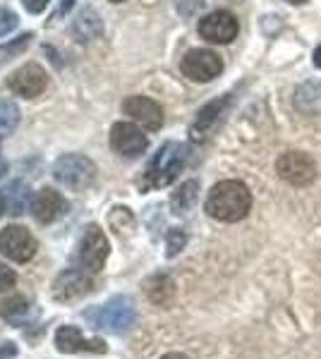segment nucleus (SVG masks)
I'll return each instance as SVG.
<instances>
[{
    "mask_svg": "<svg viewBox=\"0 0 321 359\" xmlns=\"http://www.w3.org/2000/svg\"><path fill=\"white\" fill-rule=\"evenodd\" d=\"M249 208H252V194L240 180H223V182L214 184V189L207 196V204H204V211L221 223L242 221Z\"/></svg>",
    "mask_w": 321,
    "mask_h": 359,
    "instance_id": "nucleus-1",
    "label": "nucleus"
},
{
    "mask_svg": "<svg viewBox=\"0 0 321 359\" xmlns=\"http://www.w3.org/2000/svg\"><path fill=\"white\" fill-rule=\"evenodd\" d=\"M190 149L180 142H166L159 151L154 154V158L149 161L144 177L139 182V187L147 192V189H161L175 182V177L180 175V170L188 163Z\"/></svg>",
    "mask_w": 321,
    "mask_h": 359,
    "instance_id": "nucleus-2",
    "label": "nucleus"
},
{
    "mask_svg": "<svg viewBox=\"0 0 321 359\" xmlns=\"http://www.w3.org/2000/svg\"><path fill=\"white\" fill-rule=\"evenodd\" d=\"M84 318L91 323V328H101L108 333H127L137 321V309H134L130 297L118 294V297L108 299L106 304L86 309Z\"/></svg>",
    "mask_w": 321,
    "mask_h": 359,
    "instance_id": "nucleus-3",
    "label": "nucleus"
},
{
    "mask_svg": "<svg viewBox=\"0 0 321 359\" xmlns=\"http://www.w3.org/2000/svg\"><path fill=\"white\" fill-rule=\"evenodd\" d=\"M53 177L60 184H65L72 192H81L86 189L96 177V165L91 163L86 156L79 154H65L55 161L53 165Z\"/></svg>",
    "mask_w": 321,
    "mask_h": 359,
    "instance_id": "nucleus-4",
    "label": "nucleus"
},
{
    "mask_svg": "<svg viewBox=\"0 0 321 359\" xmlns=\"http://www.w3.org/2000/svg\"><path fill=\"white\" fill-rule=\"evenodd\" d=\"M180 69H183V74L190 82L207 84L223 72V60H221L218 53H214L209 48H195L190 53H185Z\"/></svg>",
    "mask_w": 321,
    "mask_h": 359,
    "instance_id": "nucleus-5",
    "label": "nucleus"
},
{
    "mask_svg": "<svg viewBox=\"0 0 321 359\" xmlns=\"http://www.w3.org/2000/svg\"><path fill=\"white\" fill-rule=\"evenodd\" d=\"M108 252H110V245H108V237L103 235V230L98 228V225H89L79 240L77 257H79L81 269L89 271V273H98V271L103 269V264H106Z\"/></svg>",
    "mask_w": 321,
    "mask_h": 359,
    "instance_id": "nucleus-6",
    "label": "nucleus"
},
{
    "mask_svg": "<svg viewBox=\"0 0 321 359\" xmlns=\"http://www.w3.org/2000/svg\"><path fill=\"white\" fill-rule=\"evenodd\" d=\"M276 170L285 182L295 184V187H307L317 177V163L305 151H285L276 161Z\"/></svg>",
    "mask_w": 321,
    "mask_h": 359,
    "instance_id": "nucleus-7",
    "label": "nucleus"
},
{
    "mask_svg": "<svg viewBox=\"0 0 321 359\" xmlns=\"http://www.w3.org/2000/svg\"><path fill=\"white\" fill-rule=\"evenodd\" d=\"M197 29H199V36L204 41L216 43V46H225L237 39L240 25H237V20L232 13H228V10H216V13L202 17Z\"/></svg>",
    "mask_w": 321,
    "mask_h": 359,
    "instance_id": "nucleus-8",
    "label": "nucleus"
},
{
    "mask_svg": "<svg viewBox=\"0 0 321 359\" xmlns=\"http://www.w3.org/2000/svg\"><path fill=\"white\" fill-rule=\"evenodd\" d=\"M37 240L22 225H8V228L0 233V254L17 264H27L29 259L37 254Z\"/></svg>",
    "mask_w": 321,
    "mask_h": 359,
    "instance_id": "nucleus-9",
    "label": "nucleus"
},
{
    "mask_svg": "<svg viewBox=\"0 0 321 359\" xmlns=\"http://www.w3.org/2000/svg\"><path fill=\"white\" fill-rule=\"evenodd\" d=\"M110 147H113V151L125 156V158H137V156L147 151L149 139L137 125L115 123L113 130H110Z\"/></svg>",
    "mask_w": 321,
    "mask_h": 359,
    "instance_id": "nucleus-10",
    "label": "nucleus"
},
{
    "mask_svg": "<svg viewBox=\"0 0 321 359\" xmlns=\"http://www.w3.org/2000/svg\"><path fill=\"white\" fill-rule=\"evenodd\" d=\"M8 86L13 94L22 96V98H37L44 94L46 86H48V77H46L44 67L29 62V65L20 67L17 72L10 74Z\"/></svg>",
    "mask_w": 321,
    "mask_h": 359,
    "instance_id": "nucleus-11",
    "label": "nucleus"
},
{
    "mask_svg": "<svg viewBox=\"0 0 321 359\" xmlns=\"http://www.w3.org/2000/svg\"><path fill=\"white\" fill-rule=\"evenodd\" d=\"M91 287H94V280L89 278V273H84L81 269H67L55 278L53 297L58 302H74V299L89 294Z\"/></svg>",
    "mask_w": 321,
    "mask_h": 359,
    "instance_id": "nucleus-12",
    "label": "nucleus"
},
{
    "mask_svg": "<svg viewBox=\"0 0 321 359\" xmlns=\"http://www.w3.org/2000/svg\"><path fill=\"white\" fill-rule=\"evenodd\" d=\"M55 347L65 355H77V352H96L103 355L108 350L106 343L98 338H84L77 326H60L55 333Z\"/></svg>",
    "mask_w": 321,
    "mask_h": 359,
    "instance_id": "nucleus-13",
    "label": "nucleus"
},
{
    "mask_svg": "<svg viewBox=\"0 0 321 359\" xmlns=\"http://www.w3.org/2000/svg\"><path fill=\"white\" fill-rule=\"evenodd\" d=\"M122 111H125V115H130L134 123H139V125L147 127V130H151V132L161 130V125H163L161 106L156 101H151V98H147V96L125 98V103H122Z\"/></svg>",
    "mask_w": 321,
    "mask_h": 359,
    "instance_id": "nucleus-14",
    "label": "nucleus"
},
{
    "mask_svg": "<svg viewBox=\"0 0 321 359\" xmlns=\"http://www.w3.org/2000/svg\"><path fill=\"white\" fill-rule=\"evenodd\" d=\"M29 208H32V216L37 218L39 223H53L67 211V201L63 199L60 192H55V189H51V187H44L34 194Z\"/></svg>",
    "mask_w": 321,
    "mask_h": 359,
    "instance_id": "nucleus-15",
    "label": "nucleus"
},
{
    "mask_svg": "<svg viewBox=\"0 0 321 359\" xmlns=\"http://www.w3.org/2000/svg\"><path fill=\"white\" fill-rule=\"evenodd\" d=\"M293 106L297 113L307 115V118H317V115H321V82H317V79L302 82L295 89Z\"/></svg>",
    "mask_w": 321,
    "mask_h": 359,
    "instance_id": "nucleus-16",
    "label": "nucleus"
},
{
    "mask_svg": "<svg viewBox=\"0 0 321 359\" xmlns=\"http://www.w3.org/2000/svg\"><path fill=\"white\" fill-rule=\"evenodd\" d=\"M228 101H230L228 96L225 98H216V101L207 103V106H204L202 111L197 113L195 125L190 127V135H192V139H195V142H202V139L214 130V125L218 123L221 115H223V111H225Z\"/></svg>",
    "mask_w": 321,
    "mask_h": 359,
    "instance_id": "nucleus-17",
    "label": "nucleus"
},
{
    "mask_svg": "<svg viewBox=\"0 0 321 359\" xmlns=\"http://www.w3.org/2000/svg\"><path fill=\"white\" fill-rule=\"evenodd\" d=\"M37 314H39L37 306H32V302H29L27 297H20V294H15V297L0 302V316L17 328L29 326V323L37 318Z\"/></svg>",
    "mask_w": 321,
    "mask_h": 359,
    "instance_id": "nucleus-18",
    "label": "nucleus"
},
{
    "mask_svg": "<svg viewBox=\"0 0 321 359\" xmlns=\"http://www.w3.org/2000/svg\"><path fill=\"white\" fill-rule=\"evenodd\" d=\"M197 196H199V182L197 180H188L185 184H180V189L171 196V206L175 213H185L195 206Z\"/></svg>",
    "mask_w": 321,
    "mask_h": 359,
    "instance_id": "nucleus-19",
    "label": "nucleus"
},
{
    "mask_svg": "<svg viewBox=\"0 0 321 359\" xmlns=\"http://www.w3.org/2000/svg\"><path fill=\"white\" fill-rule=\"evenodd\" d=\"M101 32H103V25L94 10H84V13L77 17V22H74V34H77L79 41H91V39H96Z\"/></svg>",
    "mask_w": 321,
    "mask_h": 359,
    "instance_id": "nucleus-20",
    "label": "nucleus"
},
{
    "mask_svg": "<svg viewBox=\"0 0 321 359\" xmlns=\"http://www.w3.org/2000/svg\"><path fill=\"white\" fill-rule=\"evenodd\" d=\"M5 204H8V211L13 213V216H20V213H25L27 204H32L29 201V189L25 182H13L8 189V194H5Z\"/></svg>",
    "mask_w": 321,
    "mask_h": 359,
    "instance_id": "nucleus-21",
    "label": "nucleus"
},
{
    "mask_svg": "<svg viewBox=\"0 0 321 359\" xmlns=\"http://www.w3.org/2000/svg\"><path fill=\"white\" fill-rule=\"evenodd\" d=\"M147 292H149L151 302L166 304L168 299L175 294V285H173V280L168 276H156V278H151V280H149Z\"/></svg>",
    "mask_w": 321,
    "mask_h": 359,
    "instance_id": "nucleus-22",
    "label": "nucleus"
},
{
    "mask_svg": "<svg viewBox=\"0 0 321 359\" xmlns=\"http://www.w3.org/2000/svg\"><path fill=\"white\" fill-rule=\"evenodd\" d=\"M32 39H34V34L29 32V34H22V36L13 39L10 43L0 46V65H5V62H10V60H15V57H20L27 50V46L32 43Z\"/></svg>",
    "mask_w": 321,
    "mask_h": 359,
    "instance_id": "nucleus-23",
    "label": "nucleus"
},
{
    "mask_svg": "<svg viewBox=\"0 0 321 359\" xmlns=\"http://www.w3.org/2000/svg\"><path fill=\"white\" fill-rule=\"evenodd\" d=\"M20 123V108L8 98H0V135L13 132Z\"/></svg>",
    "mask_w": 321,
    "mask_h": 359,
    "instance_id": "nucleus-24",
    "label": "nucleus"
},
{
    "mask_svg": "<svg viewBox=\"0 0 321 359\" xmlns=\"http://www.w3.org/2000/svg\"><path fill=\"white\" fill-rule=\"evenodd\" d=\"M20 25V17L13 10H0V36H8L10 32H15Z\"/></svg>",
    "mask_w": 321,
    "mask_h": 359,
    "instance_id": "nucleus-25",
    "label": "nucleus"
},
{
    "mask_svg": "<svg viewBox=\"0 0 321 359\" xmlns=\"http://www.w3.org/2000/svg\"><path fill=\"white\" fill-rule=\"evenodd\" d=\"M185 242H188L185 233H180V230H171V233H168V257H175V254L185 247Z\"/></svg>",
    "mask_w": 321,
    "mask_h": 359,
    "instance_id": "nucleus-26",
    "label": "nucleus"
},
{
    "mask_svg": "<svg viewBox=\"0 0 321 359\" xmlns=\"http://www.w3.org/2000/svg\"><path fill=\"white\" fill-rule=\"evenodd\" d=\"M17 283V276H15V271L13 269H8L3 262H0V292H5V290H10Z\"/></svg>",
    "mask_w": 321,
    "mask_h": 359,
    "instance_id": "nucleus-27",
    "label": "nucleus"
},
{
    "mask_svg": "<svg viewBox=\"0 0 321 359\" xmlns=\"http://www.w3.org/2000/svg\"><path fill=\"white\" fill-rule=\"evenodd\" d=\"M22 3H25L27 13L39 15V13H44V10L48 8V3H51V0H22Z\"/></svg>",
    "mask_w": 321,
    "mask_h": 359,
    "instance_id": "nucleus-28",
    "label": "nucleus"
},
{
    "mask_svg": "<svg viewBox=\"0 0 321 359\" xmlns=\"http://www.w3.org/2000/svg\"><path fill=\"white\" fill-rule=\"evenodd\" d=\"M17 357V345L15 343H0V359H13Z\"/></svg>",
    "mask_w": 321,
    "mask_h": 359,
    "instance_id": "nucleus-29",
    "label": "nucleus"
},
{
    "mask_svg": "<svg viewBox=\"0 0 321 359\" xmlns=\"http://www.w3.org/2000/svg\"><path fill=\"white\" fill-rule=\"evenodd\" d=\"M161 359H190L188 355H180V352H168V355H163Z\"/></svg>",
    "mask_w": 321,
    "mask_h": 359,
    "instance_id": "nucleus-30",
    "label": "nucleus"
},
{
    "mask_svg": "<svg viewBox=\"0 0 321 359\" xmlns=\"http://www.w3.org/2000/svg\"><path fill=\"white\" fill-rule=\"evenodd\" d=\"M314 65H317L319 69H321V46L317 50H314Z\"/></svg>",
    "mask_w": 321,
    "mask_h": 359,
    "instance_id": "nucleus-31",
    "label": "nucleus"
},
{
    "mask_svg": "<svg viewBox=\"0 0 321 359\" xmlns=\"http://www.w3.org/2000/svg\"><path fill=\"white\" fill-rule=\"evenodd\" d=\"M72 3H74V0H63V5H60V13H67V10L72 8Z\"/></svg>",
    "mask_w": 321,
    "mask_h": 359,
    "instance_id": "nucleus-32",
    "label": "nucleus"
},
{
    "mask_svg": "<svg viewBox=\"0 0 321 359\" xmlns=\"http://www.w3.org/2000/svg\"><path fill=\"white\" fill-rule=\"evenodd\" d=\"M5 172H8V163H5V161H3V158H0V177H3V175H5Z\"/></svg>",
    "mask_w": 321,
    "mask_h": 359,
    "instance_id": "nucleus-33",
    "label": "nucleus"
},
{
    "mask_svg": "<svg viewBox=\"0 0 321 359\" xmlns=\"http://www.w3.org/2000/svg\"><path fill=\"white\" fill-rule=\"evenodd\" d=\"M3 213H5V196L0 194V216H3Z\"/></svg>",
    "mask_w": 321,
    "mask_h": 359,
    "instance_id": "nucleus-34",
    "label": "nucleus"
},
{
    "mask_svg": "<svg viewBox=\"0 0 321 359\" xmlns=\"http://www.w3.org/2000/svg\"><path fill=\"white\" fill-rule=\"evenodd\" d=\"M285 3H290V5H302V3H307V0H285Z\"/></svg>",
    "mask_w": 321,
    "mask_h": 359,
    "instance_id": "nucleus-35",
    "label": "nucleus"
},
{
    "mask_svg": "<svg viewBox=\"0 0 321 359\" xmlns=\"http://www.w3.org/2000/svg\"><path fill=\"white\" fill-rule=\"evenodd\" d=\"M110 3H122V0H110Z\"/></svg>",
    "mask_w": 321,
    "mask_h": 359,
    "instance_id": "nucleus-36",
    "label": "nucleus"
}]
</instances>
